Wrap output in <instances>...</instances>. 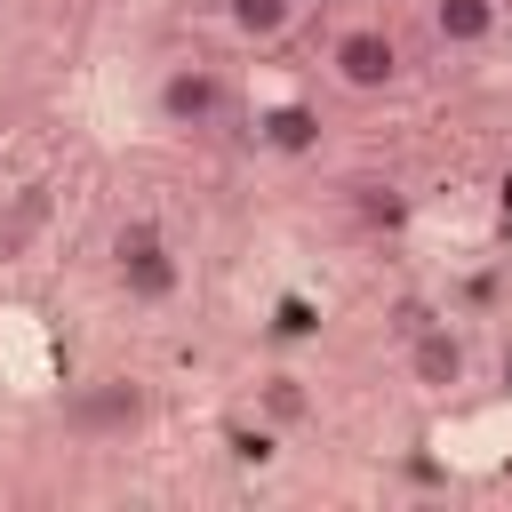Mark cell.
<instances>
[{
	"label": "cell",
	"mask_w": 512,
	"mask_h": 512,
	"mask_svg": "<svg viewBox=\"0 0 512 512\" xmlns=\"http://www.w3.org/2000/svg\"><path fill=\"white\" fill-rule=\"evenodd\" d=\"M64 424L80 440H96V448H120V440H136L152 424V384H136V376H88L64 400Z\"/></svg>",
	"instance_id": "cell-3"
},
{
	"label": "cell",
	"mask_w": 512,
	"mask_h": 512,
	"mask_svg": "<svg viewBox=\"0 0 512 512\" xmlns=\"http://www.w3.org/2000/svg\"><path fill=\"white\" fill-rule=\"evenodd\" d=\"M224 440H232V464H272V456H280V448H272V424H264V416H256V432H248V424H232Z\"/></svg>",
	"instance_id": "cell-11"
},
{
	"label": "cell",
	"mask_w": 512,
	"mask_h": 512,
	"mask_svg": "<svg viewBox=\"0 0 512 512\" xmlns=\"http://www.w3.org/2000/svg\"><path fill=\"white\" fill-rule=\"evenodd\" d=\"M328 72H336V88H352V96H392V88H400V40H392L384 24H344V32L328 40Z\"/></svg>",
	"instance_id": "cell-4"
},
{
	"label": "cell",
	"mask_w": 512,
	"mask_h": 512,
	"mask_svg": "<svg viewBox=\"0 0 512 512\" xmlns=\"http://www.w3.org/2000/svg\"><path fill=\"white\" fill-rule=\"evenodd\" d=\"M256 416H264L272 432H296V424L312 416V392H304V376H296V368H272V376H256Z\"/></svg>",
	"instance_id": "cell-9"
},
{
	"label": "cell",
	"mask_w": 512,
	"mask_h": 512,
	"mask_svg": "<svg viewBox=\"0 0 512 512\" xmlns=\"http://www.w3.org/2000/svg\"><path fill=\"white\" fill-rule=\"evenodd\" d=\"M296 8H304V0H224V24H232L248 48H272V40L296 32Z\"/></svg>",
	"instance_id": "cell-8"
},
{
	"label": "cell",
	"mask_w": 512,
	"mask_h": 512,
	"mask_svg": "<svg viewBox=\"0 0 512 512\" xmlns=\"http://www.w3.org/2000/svg\"><path fill=\"white\" fill-rule=\"evenodd\" d=\"M256 144H264V152H280V160H312V152H320V112H312V104H296V96L264 104V112H256Z\"/></svg>",
	"instance_id": "cell-6"
},
{
	"label": "cell",
	"mask_w": 512,
	"mask_h": 512,
	"mask_svg": "<svg viewBox=\"0 0 512 512\" xmlns=\"http://www.w3.org/2000/svg\"><path fill=\"white\" fill-rule=\"evenodd\" d=\"M40 232H48V184L8 192V200H0V264H24V256L40 248Z\"/></svg>",
	"instance_id": "cell-7"
},
{
	"label": "cell",
	"mask_w": 512,
	"mask_h": 512,
	"mask_svg": "<svg viewBox=\"0 0 512 512\" xmlns=\"http://www.w3.org/2000/svg\"><path fill=\"white\" fill-rule=\"evenodd\" d=\"M152 120L176 128V136H216V128L232 120V80H224L208 56H176V64H160V80H152Z\"/></svg>",
	"instance_id": "cell-1"
},
{
	"label": "cell",
	"mask_w": 512,
	"mask_h": 512,
	"mask_svg": "<svg viewBox=\"0 0 512 512\" xmlns=\"http://www.w3.org/2000/svg\"><path fill=\"white\" fill-rule=\"evenodd\" d=\"M112 280L128 304H168L184 288V256L152 216H128V224H112Z\"/></svg>",
	"instance_id": "cell-2"
},
{
	"label": "cell",
	"mask_w": 512,
	"mask_h": 512,
	"mask_svg": "<svg viewBox=\"0 0 512 512\" xmlns=\"http://www.w3.org/2000/svg\"><path fill=\"white\" fill-rule=\"evenodd\" d=\"M304 328H312V312H304V304L288 296V304H280V336H304Z\"/></svg>",
	"instance_id": "cell-13"
},
{
	"label": "cell",
	"mask_w": 512,
	"mask_h": 512,
	"mask_svg": "<svg viewBox=\"0 0 512 512\" xmlns=\"http://www.w3.org/2000/svg\"><path fill=\"white\" fill-rule=\"evenodd\" d=\"M360 192H368V200H360V216H368V224H400V208H408V200H400L392 184H360Z\"/></svg>",
	"instance_id": "cell-12"
},
{
	"label": "cell",
	"mask_w": 512,
	"mask_h": 512,
	"mask_svg": "<svg viewBox=\"0 0 512 512\" xmlns=\"http://www.w3.org/2000/svg\"><path fill=\"white\" fill-rule=\"evenodd\" d=\"M408 376L424 384V392H456L464 376H472V344L448 328V320H408Z\"/></svg>",
	"instance_id": "cell-5"
},
{
	"label": "cell",
	"mask_w": 512,
	"mask_h": 512,
	"mask_svg": "<svg viewBox=\"0 0 512 512\" xmlns=\"http://www.w3.org/2000/svg\"><path fill=\"white\" fill-rule=\"evenodd\" d=\"M432 32L440 48H480L496 40V0H432Z\"/></svg>",
	"instance_id": "cell-10"
}]
</instances>
